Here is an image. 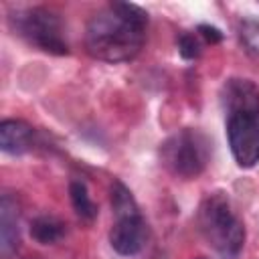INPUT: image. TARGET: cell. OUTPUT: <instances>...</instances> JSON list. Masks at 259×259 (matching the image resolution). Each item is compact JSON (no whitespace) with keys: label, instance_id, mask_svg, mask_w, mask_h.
Masks as SVG:
<instances>
[{"label":"cell","instance_id":"cell-5","mask_svg":"<svg viewBox=\"0 0 259 259\" xmlns=\"http://www.w3.org/2000/svg\"><path fill=\"white\" fill-rule=\"evenodd\" d=\"M227 136L231 152L241 168H251L259 162V117L229 115Z\"/></svg>","mask_w":259,"mask_h":259},{"label":"cell","instance_id":"cell-2","mask_svg":"<svg viewBox=\"0 0 259 259\" xmlns=\"http://www.w3.org/2000/svg\"><path fill=\"white\" fill-rule=\"evenodd\" d=\"M200 231L206 241L227 259H235L245 243V227L233 212L229 198L223 192L208 194L198 214Z\"/></svg>","mask_w":259,"mask_h":259},{"label":"cell","instance_id":"cell-1","mask_svg":"<svg viewBox=\"0 0 259 259\" xmlns=\"http://www.w3.org/2000/svg\"><path fill=\"white\" fill-rule=\"evenodd\" d=\"M148 14L130 2H111L97 10L85 32V47L91 57L105 63L132 61L146 42Z\"/></svg>","mask_w":259,"mask_h":259},{"label":"cell","instance_id":"cell-15","mask_svg":"<svg viewBox=\"0 0 259 259\" xmlns=\"http://www.w3.org/2000/svg\"><path fill=\"white\" fill-rule=\"evenodd\" d=\"M198 34H200L206 42H210V45L223 40V32H221L217 26H210V24H200V26H198Z\"/></svg>","mask_w":259,"mask_h":259},{"label":"cell","instance_id":"cell-7","mask_svg":"<svg viewBox=\"0 0 259 259\" xmlns=\"http://www.w3.org/2000/svg\"><path fill=\"white\" fill-rule=\"evenodd\" d=\"M221 99L229 115L259 117V87L249 79H229L223 85Z\"/></svg>","mask_w":259,"mask_h":259},{"label":"cell","instance_id":"cell-14","mask_svg":"<svg viewBox=\"0 0 259 259\" xmlns=\"http://www.w3.org/2000/svg\"><path fill=\"white\" fill-rule=\"evenodd\" d=\"M241 34L245 38V42L253 49V51H259V22L255 20H245L241 24Z\"/></svg>","mask_w":259,"mask_h":259},{"label":"cell","instance_id":"cell-6","mask_svg":"<svg viewBox=\"0 0 259 259\" xmlns=\"http://www.w3.org/2000/svg\"><path fill=\"white\" fill-rule=\"evenodd\" d=\"M148 241V225L142 212L115 217L109 231V243L119 255H136L144 249Z\"/></svg>","mask_w":259,"mask_h":259},{"label":"cell","instance_id":"cell-3","mask_svg":"<svg viewBox=\"0 0 259 259\" xmlns=\"http://www.w3.org/2000/svg\"><path fill=\"white\" fill-rule=\"evenodd\" d=\"M160 156L174 176L188 180L204 170L210 156V144L196 130H180L162 144Z\"/></svg>","mask_w":259,"mask_h":259},{"label":"cell","instance_id":"cell-11","mask_svg":"<svg viewBox=\"0 0 259 259\" xmlns=\"http://www.w3.org/2000/svg\"><path fill=\"white\" fill-rule=\"evenodd\" d=\"M69 194H71V202H73V208H75L77 217L83 219V221H87V223H91L97 217V206L91 200L85 182L73 180L71 186H69Z\"/></svg>","mask_w":259,"mask_h":259},{"label":"cell","instance_id":"cell-8","mask_svg":"<svg viewBox=\"0 0 259 259\" xmlns=\"http://www.w3.org/2000/svg\"><path fill=\"white\" fill-rule=\"evenodd\" d=\"M18 206L6 194L0 202V255L8 257L18 247Z\"/></svg>","mask_w":259,"mask_h":259},{"label":"cell","instance_id":"cell-10","mask_svg":"<svg viewBox=\"0 0 259 259\" xmlns=\"http://www.w3.org/2000/svg\"><path fill=\"white\" fill-rule=\"evenodd\" d=\"M65 235V223L51 214H40L30 223V237L40 245H53Z\"/></svg>","mask_w":259,"mask_h":259},{"label":"cell","instance_id":"cell-4","mask_svg":"<svg viewBox=\"0 0 259 259\" xmlns=\"http://www.w3.org/2000/svg\"><path fill=\"white\" fill-rule=\"evenodd\" d=\"M10 24L18 36H22L32 47L53 53V55H67L69 47L63 36V26L57 14L47 8H24L16 10L10 16Z\"/></svg>","mask_w":259,"mask_h":259},{"label":"cell","instance_id":"cell-9","mask_svg":"<svg viewBox=\"0 0 259 259\" xmlns=\"http://www.w3.org/2000/svg\"><path fill=\"white\" fill-rule=\"evenodd\" d=\"M32 146V127L20 119H4L0 123V148L8 154L28 152Z\"/></svg>","mask_w":259,"mask_h":259},{"label":"cell","instance_id":"cell-12","mask_svg":"<svg viewBox=\"0 0 259 259\" xmlns=\"http://www.w3.org/2000/svg\"><path fill=\"white\" fill-rule=\"evenodd\" d=\"M111 208H113V214L115 217H123V214H134V212H140L138 208V202L136 198L132 196L130 188L115 180L111 184Z\"/></svg>","mask_w":259,"mask_h":259},{"label":"cell","instance_id":"cell-16","mask_svg":"<svg viewBox=\"0 0 259 259\" xmlns=\"http://www.w3.org/2000/svg\"><path fill=\"white\" fill-rule=\"evenodd\" d=\"M196 259H202V257H196Z\"/></svg>","mask_w":259,"mask_h":259},{"label":"cell","instance_id":"cell-13","mask_svg":"<svg viewBox=\"0 0 259 259\" xmlns=\"http://www.w3.org/2000/svg\"><path fill=\"white\" fill-rule=\"evenodd\" d=\"M178 51H180V55H182L184 59H196V57L200 55V42L196 40L194 34L184 32V34H180V38H178Z\"/></svg>","mask_w":259,"mask_h":259}]
</instances>
